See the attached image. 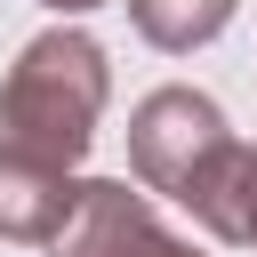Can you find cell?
Instances as JSON below:
<instances>
[{
	"label": "cell",
	"instance_id": "cell-4",
	"mask_svg": "<svg viewBox=\"0 0 257 257\" xmlns=\"http://www.w3.org/2000/svg\"><path fill=\"white\" fill-rule=\"evenodd\" d=\"M72 201H80V185H72L64 169L0 161V241H40V249H56Z\"/></svg>",
	"mask_w": 257,
	"mask_h": 257
},
{
	"label": "cell",
	"instance_id": "cell-6",
	"mask_svg": "<svg viewBox=\"0 0 257 257\" xmlns=\"http://www.w3.org/2000/svg\"><path fill=\"white\" fill-rule=\"evenodd\" d=\"M233 8H241V0H128V24H137L153 48L185 56V48L217 40V32L233 24Z\"/></svg>",
	"mask_w": 257,
	"mask_h": 257
},
{
	"label": "cell",
	"instance_id": "cell-5",
	"mask_svg": "<svg viewBox=\"0 0 257 257\" xmlns=\"http://www.w3.org/2000/svg\"><path fill=\"white\" fill-rule=\"evenodd\" d=\"M217 241H233V249H257V145H233L209 177H201V193L185 201Z\"/></svg>",
	"mask_w": 257,
	"mask_h": 257
},
{
	"label": "cell",
	"instance_id": "cell-7",
	"mask_svg": "<svg viewBox=\"0 0 257 257\" xmlns=\"http://www.w3.org/2000/svg\"><path fill=\"white\" fill-rule=\"evenodd\" d=\"M40 8H56V16H80V8H104V0H40Z\"/></svg>",
	"mask_w": 257,
	"mask_h": 257
},
{
	"label": "cell",
	"instance_id": "cell-2",
	"mask_svg": "<svg viewBox=\"0 0 257 257\" xmlns=\"http://www.w3.org/2000/svg\"><path fill=\"white\" fill-rule=\"evenodd\" d=\"M233 153V128L217 112V96L201 88H153L137 112H128V169H137V193H169L177 209L201 193V177Z\"/></svg>",
	"mask_w": 257,
	"mask_h": 257
},
{
	"label": "cell",
	"instance_id": "cell-1",
	"mask_svg": "<svg viewBox=\"0 0 257 257\" xmlns=\"http://www.w3.org/2000/svg\"><path fill=\"white\" fill-rule=\"evenodd\" d=\"M112 72L104 48L80 24H48L40 40L16 48L8 80H0V161H32V169H80L104 120Z\"/></svg>",
	"mask_w": 257,
	"mask_h": 257
},
{
	"label": "cell",
	"instance_id": "cell-3",
	"mask_svg": "<svg viewBox=\"0 0 257 257\" xmlns=\"http://www.w3.org/2000/svg\"><path fill=\"white\" fill-rule=\"evenodd\" d=\"M56 257H209V249L169 233L153 217V201L128 193L120 177H88L72 217H64V233H56Z\"/></svg>",
	"mask_w": 257,
	"mask_h": 257
}]
</instances>
